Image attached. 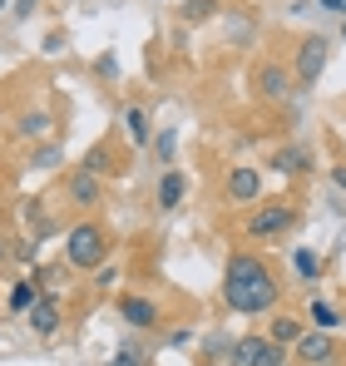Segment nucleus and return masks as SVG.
I'll return each instance as SVG.
<instances>
[{"mask_svg": "<svg viewBox=\"0 0 346 366\" xmlns=\"http://www.w3.org/2000/svg\"><path fill=\"white\" fill-rule=\"evenodd\" d=\"M277 297H282V287H277L272 267L257 252H232L228 272H223V302L242 317H262L277 307Z\"/></svg>", "mask_w": 346, "mask_h": 366, "instance_id": "obj_1", "label": "nucleus"}, {"mask_svg": "<svg viewBox=\"0 0 346 366\" xmlns=\"http://www.w3.org/2000/svg\"><path fill=\"white\" fill-rule=\"evenodd\" d=\"M104 257H109V233L99 223H74L69 228V238H64V262L69 267L94 272V267H104Z\"/></svg>", "mask_w": 346, "mask_h": 366, "instance_id": "obj_2", "label": "nucleus"}, {"mask_svg": "<svg viewBox=\"0 0 346 366\" xmlns=\"http://www.w3.org/2000/svg\"><path fill=\"white\" fill-rule=\"evenodd\" d=\"M327 60H332V40H327V35H307V40L297 45V60H292L297 84H317L322 69H327Z\"/></svg>", "mask_w": 346, "mask_h": 366, "instance_id": "obj_3", "label": "nucleus"}, {"mask_svg": "<svg viewBox=\"0 0 346 366\" xmlns=\"http://www.w3.org/2000/svg\"><path fill=\"white\" fill-rule=\"evenodd\" d=\"M232 366H282V347L267 332H252V337L232 342Z\"/></svg>", "mask_w": 346, "mask_h": 366, "instance_id": "obj_4", "label": "nucleus"}, {"mask_svg": "<svg viewBox=\"0 0 346 366\" xmlns=\"http://www.w3.org/2000/svg\"><path fill=\"white\" fill-rule=\"evenodd\" d=\"M292 223H297V208L292 203H267V208H257L247 218V238H277V233H287Z\"/></svg>", "mask_w": 346, "mask_h": 366, "instance_id": "obj_5", "label": "nucleus"}, {"mask_svg": "<svg viewBox=\"0 0 346 366\" xmlns=\"http://www.w3.org/2000/svg\"><path fill=\"white\" fill-rule=\"evenodd\" d=\"M337 357H342V347H337L332 332H302V342H297L302 366H337Z\"/></svg>", "mask_w": 346, "mask_h": 366, "instance_id": "obj_6", "label": "nucleus"}, {"mask_svg": "<svg viewBox=\"0 0 346 366\" xmlns=\"http://www.w3.org/2000/svg\"><path fill=\"white\" fill-rule=\"evenodd\" d=\"M257 193H262V174L252 164H232L228 169V198L232 203H257Z\"/></svg>", "mask_w": 346, "mask_h": 366, "instance_id": "obj_7", "label": "nucleus"}, {"mask_svg": "<svg viewBox=\"0 0 346 366\" xmlns=\"http://www.w3.org/2000/svg\"><path fill=\"white\" fill-rule=\"evenodd\" d=\"M30 327L40 332V337H55L59 332V297L55 292H40L35 307H30Z\"/></svg>", "mask_w": 346, "mask_h": 366, "instance_id": "obj_8", "label": "nucleus"}, {"mask_svg": "<svg viewBox=\"0 0 346 366\" xmlns=\"http://www.w3.org/2000/svg\"><path fill=\"white\" fill-rule=\"evenodd\" d=\"M257 94H262V99H287L292 74L282 69V64H262V69H257Z\"/></svg>", "mask_w": 346, "mask_h": 366, "instance_id": "obj_9", "label": "nucleus"}, {"mask_svg": "<svg viewBox=\"0 0 346 366\" xmlns=\"http://www.w3.org/2000/svg\"><path fill=\"white\" fill-rule=\"evenodd\" d=\"M119 317H124L129 327H154V322H159V307L149 302V297H124V302H119Z\"/></svg>", "mask_w": 346, "mask_h": 366, "instance_id": "obj_10", "label": "nucleus"}, {"mask_svg": "<svg viewBox=\"0 0 346 366\" xmlns=\"http://www.w3.org/2000/svg\"><path fill=\"white\" fill-rule=\"evenodd\" d=\"M69 203H74V208H94V203H99V179L79 169V174L69 179Z\"/></svg>", "mask_w": 346, "mask_h": 366, "instance_id": "obj_11", "label": "nucleus"}, {"mask_svg": "<svg viewBox=\"0 0 346 366\" xmlns=\"http://www.w3.org/2000/svg\"><path fill=\"white\" fill-rule=\"evenodd\" d=\"M302 332H307V327H302L292 312H277V317H272V327H267V337H272L277 347H297V342H302Z\"/></svg>", "mask_w": 346, "mask_h": 366, "instance_id": "obj_12", "label": "nucleus"}, {"mask_svg": "<svg viewBox=\"0 0 346 366\" xmlns=\"http://www.w3.org/2000/svg\"><path fill=\"white\" fill-rule=\"evenodd\" d=\"M183 188H188V179H183L178 169H164V179H159V208H164V213H173V208L183 203Z\"/></svg>", "mask_w": 346, "mask_h": 366, "instance_id": "obj_13", "label": "nucleus"}, {"mask_svg": "<svg viewBox=\"0 0 346 366\" xmlns=\"http://www.w3.org/2000/svg\"><path fill=\"white\" fill-rule=\"evenodd\" d=\"M124 134H129V139H134L139 149H144V144L154 139V129H149V114H144L139 104H129V109H124Z\"/></svg>", "mask_w": 346, "mask_h": 366, "instance_id": "obj_14", "label": "nucleus"}, {"mask_svg": "<svg viewBox=\"0 0 346 366\" xmlns=\"http://www.w3.org/2000/svg\"><path fill=\"white\" fill-rule=\"evenodd\" d=\"M84 174H114V154H109V144H94L89 154H84Z\"/></svg>", "mask_w": 346, "mask_h": 366, "instance_id": "obj_15", "label": "nucleus"}, {"mask_svg": "<svg viewBox=\"0 0 346 366\" xmlns=\"http://www.w3.org/2000/svg\"><path fill=\"white\" fill-rule=\"evenodd\" d=\"M213 10H218V0H183V5H178V20H183V25H198V20H208Z\"/></svg>", "mask_w": 346, "mask_h": 366, "instance_id": "obj_16", "label": "nucleus"}, {"mask_svg": "<svg viewBox=\"0 0 346 366\" xmlns=\"http://www.w3.org/2000/svg\"><path fill=\"white\" fill-rule=\"evenodd\" d=\"M312 322H317V332H332V327H342V312L327 302V297H317L312 302Z\"/></svg>", "mask_w": 346, "mask_h": 366, "instance_id": "obj_17", "label": "nucleus"}, {"mask_svg": "<svg viewBox=\"0 0 346 366\" xmlns=\"http://www.w3.org/2000/svg\"><path fill=\"white\" fill-rule=\"evenodd\" d=\"M272 164H277V169H282V174L292 179V174H307V164H312V159H307V149H282Z\"/></svg>", "mask_w": 346, "mask_h": 366, "instance_id": "obj_18", "label": "nucleus"}, {"mask_svg": "<svg viewBox=\"0 0 346 366\" xmlns=\"http://www.w3.org/2000/svg\"><path fill=\"white\" fill-rule=\"evenodd\" d=\"M35 297H40V292H35V282H15V287H10V297H5V307H10V312H30Z\"/></svg>", "mask_w": 346, "mask_h": 366, "instance_id": "obj_19", "label": "nucleus"}, {"mask_svg": "<svg viewBox=\"0 0 346 366\" xmlns=\"http://www.w3.org/2000/svg\"><path fill=\"white\" fill-rule=\"evenodd\" d=\"M20 134H25V139H40V134H50V114H25V119H20Z\"/></svg>", "mask_w": 346, "mask_h": 366, "instance_id": "obj_20", "label": "nucleus"}, {"mask_svg": "<svg viewBox=\"0 0 346 366\" xmlns=\"http://www.w3.org/2000/svg\"><path fill=\"white\" fill-rule=\"evenodd\" d=\"M173 149H178V134H173V129H164V134L154 139V154H159V164H173Z\"/></svg>", "mask_w": 346, "mask_h": 366, "instance_id": "obj_21", "label": "nucleus"}, {"mask_svg": "<svg viewBox=\"0 0 346 366\" xmlns=\"http://www.w3.org/2000/svg\"><path fill=\"white\" fill-rule=\"evenodd\" d=\"M109 366H149V357L139 352V347H124V352H114V362Z\"/></svg>", "mask_w": 346, "mask_h": 366, "instance_id": "obj_22", "label": "nucleus"}, {"mask_svg": "<svg viewBox=\"0 0 346 366\" xmlns=\"http://www.w3.org/2000/svg\"><path fill=\"white\" fill-rule=\"evenodd\" d=\"M35 169H59V144H45V149L35 154Z\"/></svg>", "mask_w": 346, "mask_h": 366, "instance_id": "obj_23", "label": "nucleus"}, {"mask_svg": "<svg viewBox=\"0 0 346 366\" xmlns=\"http://www.w3.org/2000/svg\"><path fill=\"white\" fill-rule=\"evenodd\" d=\"M297 272H302V277H317V257H312V252H297Z\"/></svg>", "mask_w": 346, "mask_h": 366, "instance_id": "obj_24", "label": "nucleus"}, {"mask_svg": "<svg viewBox=\"0 0 346 366\" xmlns=\"http://www.w3.org/2000/svg\"><path fill=\"white\" fill-rule=\"evenodd\" d=\"M35 5L40 0H15V15H35Z\"/></svg>", "mask_w": 346, "mask_h": 366, "instance_id": "obj_25", "label": "nucleus"}, {"mask_svg": "<svg viewBox=\"0 0 346 366\" xmlns=\"http://www.w3.org/2000/svg\"><path fill=\"white\" fill-rule=\"evenodd\" d=\"M317 5H322V10H332V15H342V10H346V0H317Z\"/></svg>", "mask_w": 346, "mask_h": 366, "instance_id": "obj_26", "label": "nucleus"}, {"mask_svg": "<svg viewBox=\"0 0 346 366\" xmlns=\"http://www.w3.org/2000/svg\"><path fill=\"white\" fill-rule=\"evenodd\" d=\"M332 179H337V188H346V164H332Z\"/></svg>", "mask_w": 346, "mask_h": 366, "instance_id": "obj_27", "label": "nucleus"}, {"mask_svg": "<svg viewBox=\"0 0 346 366\" xmlns=\"http://www.w3.org/2000/svg\"><path fill=\"white\" fill-rule=\"evenodd\" d=\"M0 262H5V243H0Z\"/></svg>", "mask_w": 346, "mask_h": 366, "instance_id": "obj_28", "label": "nucleus"}, {"mask_svg": "<svg viewBox=\"0 0 346 366\" xmlns=\"http://www.w3.org/2000/svg\"><path fill=\"white\" fill-rule=\"evenodd\" d=\"M342 40H346V25H342Z\"/></svg>", "mask_w": 346, "mask_h": 366, "instance_id": "obj_29", "label": "nucleus"}, {"mask_svg": "<svg viewBox=\"0 0 346 366\" xmlns=\"http://www.w3.org/2000/svg\"><path fill=\"white\" fill-rule=\"evenodd\" d=\"M342 15H346V10H342Z\"/></svg>", "mask_w": 346, "mask_h": 366, "instance_id": "obj_30", "label": "nucleus"}]
</instances>
